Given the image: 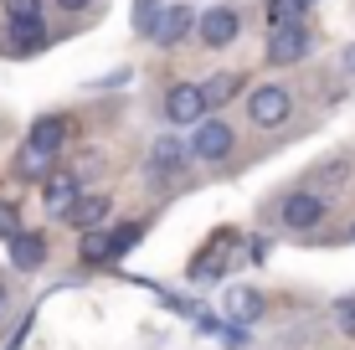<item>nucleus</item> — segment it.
<instances>
[{
    "instance_id": "1",
    "label": "nucleus",
    "mask_w": 355,
    "mask_h": 350,
    "mask_svg": "<svg viewBox=\"0 0 355 350\" xmlns=\"http://www.w3.org/2000/svg\"><path fill=\"white\" fill-rule=\"evenodd\" d=\"M288 93L278 88V82H268V88H252V98H248V114H252V124H263V129H273V124H284L288 119Z\"/></svg>"
},
{
    "instance_id": "2",
    "label": "nucleus",
    "mask_w": 355,
    "mask_h": 350,
    "mask_svg": "<svg viewBox=\"0 0 355 350\" xmlns=\"http://www.w3.org/2000/svg\"><path fill=\"white\" fill-rule=\"evenodd\" d=\"M165 114H170V124H201V114H206L201 88L196 82H175L170 98H165Z\"/></svg>"
},
{
    "instance_id": "3",
    "label": "nucleus",
    "mask_w": 355,
    "mask_h": 350,
    "mask_svg": "<svg viewBox=\"0 0 355 350\" xmlns=\"http://www.w3.org/2000/svg\"><path fill=\"white\" fill-rule=\"evenodd\" d=\"M304 52H309V31H304V26H278L273 42H268V62H278V67L299 62Z\"/></svg>"
},
{
    "instance_id": "4",
    "label": "nucleus",
    "mask_w": 355,
    "mask_h": 350,
    "mask_svg": "<svg viewBox=\"0 0 355 350\" xmlns=\"http://www.w3.org/2000/svg\"><path fill=\"white\" fill-rule=\"evenodd\" d=\"M42 201L52 216H67V207L78 201V180H72L67 170H46L42 175Z\"/></svg>"
},
{
    "instance_id": "5",
    "label": "nucleus",
    "mask_w": 355,
    "mask_h": 350,
    "mask_svg": "<svg viewBox=\"0 0 355 350\" xmlns=\"http://www.w3.org/2000/svg\"><path fill=\"white\" fill-rule=\"evenodd\" d=\"M196 26V16L186 6H170V10H160V16H155V26H150V36L160 46H175V42H186V31Z\"/></svg>"
},
{
    "instance_id": "6",
    "label": "nucleus",
    "mask_w": 355,
    "mask_h": 350,
    "mask_svg": "<svg viewBox=\"0 0 355 350\" xmlns=\"http://www.w3.org/2000/svg\"><path fill=\"white\" fill-rule=\"evenodd\" d=\"M320 216H324V201L314 196V191H299V196H288V201H284V222L293 227V232H309Z\"/></svg>"
},
{
    "instance_id": "7",
    "label": "nucleus",
    "mask_w": 355,
    "mask_h": 350,
    "mask_svg": "<svg viewBox=\"0 0 355 350\" xmlns=\"http://www.w3.org/2000/svg\"><path fill=\"white\" fill-rule=\"evenodd\" d=\"M201 42H206V46H227V42H237V10H227V6L206 10V16H201Z\"/></svg>"
},
{
    "instance_id": "8",
    "label": "nucleus",
    "mask_w": 355,
    "mask_h": 350,
    "mask_svg": "<svg viewBox=\"0 0 355 350\" xmlns=\"http://www.w3.org/2000/svg\"><path fill=\"white\" fill-rule=\"evenodd\" d=\"M201 160H222V155H232V129L227 124H196V144H191Z\"/></svg>"
},
{
    "instance_id": "9",
    "label": "nucleus",
    "mask_w": 355,
    "mask_h": 350,
    "mask_svg": "<svg viewBox=\"0 0 355 350\" xmlns=\"http://www.w3.org/2000/svg\"><path fill=\"white\" fill-rule=\"evenodd\" d=\"M10 263H16L21 273H36L46 263V237H36V232H16L10 237Z\"/></svg>"
},
{
    "instance_id": "10",
    "label": "nucleus",
    "mask_w": 355,
    "mask_h": 350,
    "mask_svg": "<svg viewBox=\"0 0 355 350\" xmlns=\"http://www.w3.org/2000/svg\"><path fill=\"white\" fill-rule=\"evenodd\" d=\"M103 216H108V196H78V201L67 207L62 222H72L78 232H93V227L103 222Z\"/></svg>"
},
{
    "instance_id": "11",
    "label": "nucleus",
    "mask_w": 355,
    "mask_h": 350,
    "mask_svg": "<svg viewBox=\"0 0 355 350\" xmlns=\"http://www.w3.org/2000/svg\"><path fill=\"white\" fill-rule=\"evenodd\" d=\"M227 315L237 324H252L263 315V294H258V288H227Z\"/></svg>"
},
{
    "instance_id": "12",
    "label": "nucleus",
    "mask_w": 355,
    "mask_h": 350,
    "mask_svg": "<svg viewBox=\"0 0 355 350\" xmlns=\"http://www.w3.org/2000/svg\"><path fill=\"white\" fill-rule=\"evenodd\" d=\"M150 160H155V170H160V175H175L180 165H186V144H180L175 134H160V139H155V150H150Z\"/></svg>"
},
{
    "instance_id": "13",
    "label": "nucleus",
    "mask_w": 355,
    "mask_h": 350,
    "mask_svg": "<svg viewBox=\"0 0 355 350\" xmlns=\"http://www.w3.org/2000/svg\"><path fill=\"white\" fill-rule=\"evenodd\" d=\"M62 139H67L62 119H42V124H31V139L26 144H36L42 155H57V150H62Z\"/></svg>"
},
{
    "instance_id": "14",
    "label": "nucleus",
    "mask_w": 355,
    "mask_h": 350,
    "mask_svg": "<svg viewBox=\"0 0 355 350\" xmlns=\"http://www.w3.org/2000/svg\"><path fill=\"white\" fill-rule=\"evenodd\" d=\"M237 88H242V78H237V72H216V78L201 88V98H206V108H222L227 98H237Z\"/></svg>"
},
{
    "instance_id": "15",
    "label": "nucleus",
    "mask_w": 355,
    "mask_h": 350,
    "mask_svg": "<svg viewBox=\"0 0 355 350\" xmlns=\"http://www.w3.org/2000/svg\"><path fill=\"white\" fill-rule=\"evenodd\" d=\"M42 42H46V36H42L36 21H16V26H10V46H16V52H36Z\"/></svg>"
},
{
    "instance_id": "16",
    "label": "nucleus",
    "mask_w": 355,
    "mask_h": 350,
    "mask_svg": "<svg viewBox=\"0 0 355 350\" xmlns=\"http://www.w3.org/2000/svg\"><path fill=\"white\" fill-rule=\"evenodd\" d=\"M83 258H88V263H103V258H114L108 237H103V232H83Z\"/></svg>"
},
{
    "instance_id": "17",
    "label": "nucleus",
    "mask_w": 355,
    "mask_h": 350,
    "mask_svg": "<svg viewBox=\"0 0 355 350\" xmlns=\"http://www.w3.org/2000/svg\"><path fill=\"white\" fill-rule=\"evenodd\" d=\"M10 21H42V0H6Z\"/></svg>"
},
{
    "instance_id": "18",
    "label": "nucleus",
    "mask_w": 355,
    "mask_h": 350,
    "mask_svg": "<svg viewBox=\"0 0 355 350\" xmlns=\"http://www.w3.org/2000/svg\"><path fill=\"white\" fill-rule=\"evenodd\" d=\"M155 16H160V0H134V26H139L144 36H150Z\"/></svg>"
},
{
    "instance_id": "19",
    "label": "nucleus",
    "mask_w": 355,
    "mask_h": 350,
    "mask_svg": "<svg viewBox=\"0 0 355 350\" xmlns=\"http://www.w3.org/2000/svg\"><path fill=\"white\" fill-rule=\"evenodd\" d=\"M139 237H144V227H139V222H129V227H119V232L108 237V247H114V252H129L134 243H139Z\"/></svg>"
},
{
    "instance_id": "20",
    "label": "nucleus",
    "mask_w": 355,
    "mask_h": 350,
    "mask_svg": "<svg viewBox=\"0 0 355 350\" xmlns=\"http://www.w3.org/2000/svg\"><path fill=\"white\" fill-rule=\"evenodd\" d=\"M46 160H52V155H42L36 144H26V150H21V170H26V175H46Z\"/></svg>"
},
{
    "instance_id": "21",
    "label": "nucleus",
    "mask_w": 355,
    "mask_h": 350,
    "mask_svg": "<svg viewBox=\"0 0 355 350\" xmlns=\"http://www.w3.org/2000/svg\"><path fill=\"white\" fill-rule=\"evenodd\" d=\"M299 10H304L299 0H273V6H268V16H273V26H288V21L299 16Z\"/></svg>"
},
{
    "instance_id": "22",
    "label": "nucleus",
    "mask_w": 355,
    "mask_h": 350,
    "mask_svg": "<svg viewBox=\"0 0 355 350\" xmlns=\"http://www.w3.org/2000/svg\"><path fill=\"white\" fill-rule=\"evenodd\" d=\"M335 324H340V330H345L350 340H355V294H350V299H340V304H335Z\"/></svg>"
},
{
    "instance_id": "23",
    "label": "nucleus",
    "mask_w": 355,
    "mask_h": 350,
    "mask_svg": "<svg viewBox=\"0 0 355 350\" xmlns=\"http://www.w3.org/2000/svg\"><path fill=\"white\" fill-rule=\"evenodd\" d=\"M21 232V216H16V207H6L0 201V237H16Z\"/></svg>"
},
{
    "instance_id": "24",
    "label": "nucleus",
    "mask_w": 355,
    "mask_h": 350,
    "mask_svg": "<svg viewBox=\"0 0 355 350\" xmlns=\"http://www.w3.org/2000/svg\"><path fill=\"white\" fill-rule=\"evenodd\" d=\"M340 62H345V72H355V46H345V57H340Z\"/></svg>"
},
{
    "instance_id": "25",
    "label": "nucleus",
    "mask_w": 355,
    "mask_h": 350,
    "mask_svg": "<svg viewBox=\"0 0 355 350\" xmlns=\"http://www.w3.org/2000/svg\"><path fill=\"white\" fill-rule=\"evenodd\" d=\"M57 6H62V10H83L88 0H57Z\"/></svg>"
},
{
    "instance_id": "26",
    "label": "nucleus",
    "mask_w": 355,
    "mask_h": 350,
    "mask_svg": "<svg viewBox=\"0 0 355 350\" xmlns=\"http://www.w3.org/2000/svg\"><path fill=\"white\" fill-rule=\"evenodd\" d=\"M0 320H6V288H0Z\"/></svg>"
}]
</instances>
